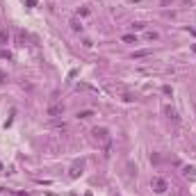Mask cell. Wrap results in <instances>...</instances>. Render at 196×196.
I'll list each match as a JSON object with an SVG mask.
<instances>
[{"label":"cell","instance_id":"obj_11","mask_svg":"<svg viewBox=\"0 0 196 196\" xmlns=\"http://www.w3.org/2000/svg\"><path fill=\"white\" fill-rule=\"evenodd\" d=\"M148 55V50H139V52H135V57H146Z\"/></svg>","mask_w":196,"mask_h":196},{"label":"cell","instance_id":"obj_4","mask_svg":"<svg viewBox=\"0 0 196 196\" xmlns=\"http://www.w3.org/2000/svg\"><path fill=\"white\" fill-rule=\"evenodd\" d=\"M0 43H2V46L9 43V32H7V30H0Z\"/></svg>","mask_w":196,"mask_h":196},{"label":"cell","instance_id":"obj_7","mask_svg":"<svg viewBox=\"0 0 196 196\" xmlns=\"http://www.w3.org/2000/svg\"><path fill=\"white\" fill-rule=\"evenodd\" d=\"M123 41H125V43H137V39H135L132 34H125V37H123Z\"/></svg>","mask_w":196,"mask_h":196},{"label":"cell","instance_id":"obj_10","mask_svg":"<svg viewBox=\"0 0 196 196\" xmlns=\"http://www.w3.org/2000/svg\"><path fill=\"white\" fill-rule=\"evenodd\" d=\"M78 14H80V16H87V14H89V7H82V9H78Z\"/></svg>","mask_w":196,"mask_h":196},{"label":"cell","instance_id":"obj_5","mask_svg":"<svg viewBox=\"0 0 196 196\" xmlns=\"http://www.w3.org/2000/svg\"><path fill=\"white\" fill-rule=\"evenodd\" d=\"M164 114L169 119H173V121H178V114H176V110H171V107H164Z\"/></svg>","mask_w":196,"mask_h":196},{"label":"cell","instance_id":"obj_9","mask_svg":"<svg viewBox=\"0 0 196 196\" xmlns=\"http://www.w3.org/2000/svg\"><path fill=\"white\" fill-rule=\"evenodd\" d=\"M132 30H144V27H146V23H132Z\"/></svg>","mask_w":196,"mask_h":196},{"label":"cell","instance_id":"obj_8","mask_svg":"<svg viewBox=\"0 0 196 196\" xmlns=\"http://www.w3.org/2000/svg\"><path fill=\"white\" fill-rule=\"evenodd\" d=\"M78 116H80V119H89V116H94V112H89V110H85V112H80Z\"/></svg>","mask_w":196,"mask_h":196},{"label":"cell","instance_id":"obj_6","mask_svg":"<svg viewBox=\"0 0 196 196\" xmlns=\"http://www.w3.org/2000/svg\"><path fill=\"white\" fill-rule=\"evenodd\" d=\"M71 27L75 30V32H80V30H82V23H80L78 18H73V21H71Z\"/></svg>","mask_w":196,"mask_h":196},{"label":"cell","instance_id":"obj_1","mask_svg":"<svg viewBox=\"0 0 196 196\" xmlns=\"http://www.w3.org/2000/svg\"><path fill=\"white\" fill-rule=\"evenodd\" d=\"M150 185H153V189H155L157 194H164V192L169 189V183H167L164 178H153V180H150Z\"/></svg>","mask_w":196,"mask_h":196},{"label":"cell","instance_id":"obj_2","mask_svg":"<svg viewBox=\"0 0 196 196\" xmlns=\"http://www.w3.org/2000/svg\"><path fill=\"white\" fill-rule=\"evenodd\" d=\"M64 114V105L62 103H50L48 105V116H62Z\"/></svg>","mask_w":196,"mask_h":196},{"label":"cell","instance_id":"obj_3","mask_svg":"<svg viewBox=\"0 0 196 196\" xmlns=\"http://www.w3.org/2000/svg\"><path fill=\"white\" fill-rule=\"evenodd\" d=\"M94 139H96V141H105V139H107V130H105V128H96V130H94Z\"/></svg>","mask_w":196,"mask_h":196}]
</instances>
